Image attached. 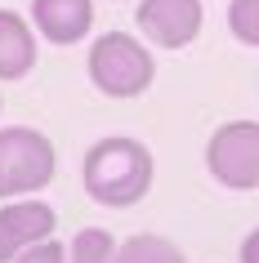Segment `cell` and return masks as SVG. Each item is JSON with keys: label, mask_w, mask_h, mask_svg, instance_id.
<instances>
[{"label": "cell", "mask_w": 259, "mask_h": 263, "mask_svg": "<svg viewBox=\"0 0 259 263\" xmlns=\"http://www.w3.org/2000/svg\"><path fill=\"white\" fill-rule=\"evenodd\" d=\"M152 174H157L152 152L139 139H125V134L98 139L85 152V165H81L90 201H98V205H108V210L139 205L148 196V187H152Z\"/></svg>", "instance_id": "obj_1"}, {"label": "cell", "mask_w": 259, "mask_h": 263, "mask_svg": "<svg viewBox=\"0 0 259 263\" xmlns=\"http://www.w3.org/2000/svg\"><path fill=\"white\" fill-rule=\"evenodd\" d=\"M157 76V63L134 36L125 31H108L98 36L90 49V81L108 98H139Z\"/></svg>", "instance_id": "obj_2"}, {"label": "cell", "mask_w": 259, "mask_h": 263, "mask_svg": "<svg viewBox=\"0 0 259 263\" xmlns=\"http://www.w3.org/2000/svg\"><path fill=\"white\" fill-rule=\"evenodd\" d=\"M49 179H54V143L27 125L0 129V201L41 192Z\"/></svg>", "instance_id": "obj_3"}, {"label": "cell", "mask_w": 259, "mask_h": 263, "mask_svg": "<svg viewBox=\"0 0 259 263\" xmlns=\"http://www.w3.org/2000/svg\"><path fill=\"white\" fill-rule=\"evenodd\" d=\"M205 170L215 183L232 192H255L259 187V121H232L219 125L205 143Z\"/></svg>", "instance_id": "obj_4"}, {"label": "cell", "mask_w": 259, "mask_h": 263, "mask_svg": "<svg viewBox=\"0 0 259 263\" xmlns=\"http://www.w3.org/2000/svg\"><path fill=\"white\" fill-rule=\"evenodd\" d=\"M201 0H139V31L161 49H183L201 31Z\"/></svg>", "instance_id": "obj_5"}, {"label": "cell", "mask_w": 259, "mask_h": 263, "mask_svg": "<svg viewBox=\"0 0 259 263\" xmlns=\"http://www.w3.org/2000/svg\"><path fill=\"white\" fill-rule=\"evenodd\" d=\"M58 214L45 201H14V205H0V263H14L18 254L45 236H54Z\"/></svg>", "instance_id": "obj_6"}, {"label": "cell", "mask_w": 259, "mask_h": 263, "mask_svg": "<svg viewBox=\"0 0 259 263\" xmlns=\"http://www.w3.org/2000/svg\"><path fill=\"white\" fill-rule=\"evenodd\" d=\"M31 18L45 41L76 45L94 23V5L90 0H31Z\"/></svg>", "instance_id": "obj_7"}, {"label": "cell", "mask_w": 259, "mask_h": 263, "mask_svg": "<svg viewBox=\"0 0 259 263\" xmlns=\"http://www.w3.org/2000/svg\"><path fill=\"white\" fill-rule=\"evenodd\" d=\"M36 63V36L18 14L0 9V81H23Z\"/></svg>", "instance_id": "obj_8"}, {"label": "cell", "mask_w": 259, "mask_h": 263, "mask_svg": "<svg viewBox=\"0 0 259 263\" xmlns=\"http://www.w3.org/2000/svg\"><path fill=\"white\" fill-rule=\"evenodd\" d=\"M116 263H188L183 250L165 236H130L121 250H116Z\"/></svg>", "instance_id": "obj_9"}, {"label": "cell", "mask_w": 259, "mask_h": 263, "mask_svg": "<svg viewBox=\"0 0 259 263\" xmlns=\"http://www.w3.org/2000/svg\"><path fill=\"white\" fill-rule=\"evenodd\" d=\"M67 263H116V241L103 228H85L67 250Z\"/></svg>", "instance_id": "obj_10"}, {"label": "cell", "mask_w": 259, "mask_h": 263, "mask_svg": "<svg viewBox=\"0 0 259 263\" xmlns=\"http://www.w3.org/2000/svg\"><path fill=\"white\" fill-rule=\"evenodd\" d=\"M228 27L241 45H259V0H232L228 5Z\"/></svg>", "instance_id": "obj_11"}, {"label": "cell", "mask_w": 259, "mask_h": 263, "mask_svg": "<svg viewBox=\"0 0 259 263\" xmlns=\"http://www.w3.org/2000/svg\"><path fill=\"white\" fill-rule=\"evenodd\" d=\"M14 263H67V250L58 246V241H49V236H45V241L27 246V250H23V254H18Z\"/></svg>", "instance_id": "obj_12"}, {"label": "cell", "mask_w": 259, "mask_h": 263, "mask_svg": "<svg viewBox=\"0 0 259 263\" xmlns=\"http://www.w3.org/2000/svg\"><path fill=\"white\" fill-rule=\"evenodd\" d=\"M241 263H259V228L241 241Z\"/></svg>", "instance_id": "obj_13"}]
</instances>
